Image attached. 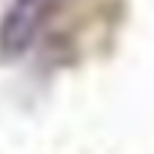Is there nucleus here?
<instances>
[{
	"label": "nucleus",
	"mask_w": 154,
	"mask_h": 154,
	"mask_svg": "<svg viewBox=\"0 0 154 154\" xmlns=\"http://www.w3.org/2000/svg\"><path fill=\"white\" fill-rule=\"evenodd\" d=\"M69 0H9L0 15V54H27Z\"/></svg>",
	"instance_id": "f257e3e1"
}]
</instances>
